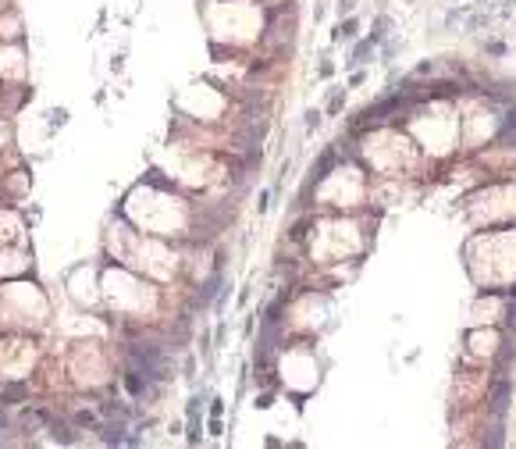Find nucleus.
<instances>
[{
    "label": "nucleus",
    "mask_w": 516,
    "mask_h": 449,
    "mask_svg": "<svg viewBox=\"0 0 516 449\" xmlns=\"http://www.w3.org/2000/svg\"><path fill=\"white\" fill-rule=\"evenodd\" d=\"M75 424H79V428H96V414L93 410H79V414H75Z\"/></svg>",
    "instance_id": "0eeeda50"
},
{
    "label": "nucleus",
    "mask_w": 516,
    "mask_h": 449,
    "mask_svg": "<svg viewBox=\"0 0 516 449\" xmlns=\"http://www.w3.org/2000/svg\"><path fill=\"white\" fill-rule=\"evenodd\" d=\"M306 125H310V128H317V125H321V114L310 111V114H306Z\"/></svg>",
    "instance_id": "1a4fd4ad"
},
{
    "label": "nucleus",
    "mask_w": 516,
    "mask_h": 449,
    "mask_svg": "<svg viewBox=\"0 0 516 449\" xmlns=\"http://www.w3.org/2000/svg\"><path fill=\"white\" fill-rule=\"evenodd\" d=\"M50 435H54V442H64V446H71V442H75L71 428H68V424H61V421H50Z\"/></svg>",
    "instance_id": "39448f33"
},
{
    "label": "nucleus",
    "mask_w": 516,
    "mask_h": 449,
    "mask_svg": "<svg viewBox=\"0 0 516 449\" xmlns=\"http://www.w3.org/2000/svg\"><path fill=\"white\" fill-rule=\"evenodd\" d=\"M100 414L107 417V421H128V417L135 414L128 403H118V399H107V403H100Z\"/></svg>",
    "instance_id": "f03ea898"
},
{
    "label": "nucleus",
    "mask_w": 516,
    "mask_h": 449,
    "mask_svg": "<svg viewBox=\"0 0 516 449\" xmlns=\"http://www.w3.org/2000/svg\"><path fill=\"white\" fill-rule=\"evenodd\" d=\"M221 282H224V278H221V271H214V275H210L203 286H200V292H196V307H200V310H203V307H210V299H214V292H217Z\"/></svg>",
    "instance_id": "7ed1b4c3"
},
{
    "label": "nucleus",
    "mask_w": 516,
    "mask_h": 449,
    "mask_svg": "<svg viewBox=\"0 0 516 449\" xmlns=\"http://www.w3.org/2000/svg\"><path fill=\"white\" fill-rule=\"evenodd\" d=\"M338 107H342V96H338V93H335V96H331V103H328V111H331V114H335V111H338Z\"/></svg>",
    "instance_id": "9d476101"
},
{
    "label": "nucleus",
    "mask_w": 516,
    "mask_h": 449,
    "mask_svg": "<svg viewBox=\"0 0 516 449\" xmlns=\"http://www.w3.org/2000/svg\"><path fill=\"white\" fill-rule=\"evenodd\" d=\"M25 396H29L25 385H18V382H14V385H4V388H0V407H11L14 399H25Z\"/></svg>",
    "instance_id": "20e7f679"
},
{
    "label": "nucleus",
    "mask_w": 516,
    "mask_h": 449,
    "mask_svg": "<svg viewBox=\"0 0 516 449\" xmlns=\"http://www.w3.org/2000/svg\"><path fill=\"white\" fill-rule=\"evenodd\" d=\"M210 414H214V417H221V414H224V403H221V399H214V407H210Z\"/></svg>",
    "instance_id": "9b49d317"
},
{
    "label": "nucleus",
    "mask_w": 516,
    "mask_h": 449,
    "mask_svg": "<svg viewBox=\"0 0 516 449\" xmlns=\"http://www.w3.org/2000/svg\"><path fill=\"white\" fill-rule=\"evenodd\" d=\"M125 356H128V367L143 371L146 378H150V382H157V385H160V382H168L171 374H175L168 350H164V346H153V342H128Z\"/></svg>",
    "instance_id": "f257e3e1"
},
{
    "label": "nucleus",
    "mask_w": 516,
    "mask_h": 449,
    "mask_svg": "<svg viewBox=\"0 0 516 449\" xmlns=\"http://www.w3.org/2000/svg\"><path fill=\"white\" fill-rule=\"evenodd\" d=\"M331 164H335V154H331V150H328V154L321 157V164H317V175H313V182H321V178L331 171Z\"/></svg>",
    "instance_id": "423d86ee"
},
{
    "label": "nucleus",
    "mask_w": 516,
    "mask_h": 449,
    "mask_svg": "<svg viewBox=\"0 0 516 449\" xmlns=\"http://www.w3.org/2000/svg\"><path fill=\"white\" fill-rule=\"evenodd\" d=\"M7 424H11V417L4 414V407H0V431H7Z\"/></svg>",
    "instance_id": "f8f14e48"
},
{
    "label": "nucleus",
    "mask_w": 516,
    "mask_h": 449,
    "mask_svg": "<svg viewBox=\"0 0 516 449\" xmlns=\"http://www.w3.org/2000/svg\"><path fill=\"white\" fill-rule=\"evenodd\" d=\"M356 36V18H349L342 29H338V39H353Z\"/></svg>",
    "instance_id": "6e6552de"
}]
</instances>
